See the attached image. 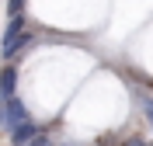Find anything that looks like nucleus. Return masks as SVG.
<instances>
[{"instance_id":"f257e3e1","label":"nucleus","mask_w":153,"mask_h":146,"mask_svg":"<svg viewBox=\"0 0 153 146\" xmlns=\"http://www.w3.org/2000/svg\"><path fill=\"white\" fill-rule=\"evenodd\" d=\"M0 115H4V129L10 132L18 122L28 118V111H25V104H21V97L14 94V97H4V101H0Z\"/></svg>"},{"instance_id":"f03ea898","label":"nucleus","mask_w":153,"mask_h":146,"mask_svg":"<svg viewBox=\"0 0 153 146\" xmlns=\"http://www.w3.org/2000/svg\"><path fill=\"white\" fill-rule=\"evenodd\" d=\"M35 136H38V125L31 122V118H25V122H18V125L10 129V139H14V146H25V143H31Z\"/></svg>"},{"instance_id":"7ed1b4c3","label":"nucleus","mask_w":153,"mask_h":146,"mask_svg":"<svg viewBox=\"0 0 153 146\" xmlns=\"http://www.w3.org/2000/svg\"><path fill=\"white\" fill-rule=\"evenodd\" d=\"M14 94H18V70L4 66L0 70V101H4V97H14Z\"/></svg>"},{"instance_id":"20e7f679","label":"nucleus","mask_w":153,"mask_h":146,"mask_svg":"<svg viewBox=\"0 0 153 146\" xmlns=\"http://www.w3.org/2000/svg\"><path fill=\"white\" fill-rule=\"evenodd\" d=\"M25 10V0H7V18L10 14H21Z\"/></svg>"},{"instance_id":"39448f33","label":"nucleus","mask_w":153,"mask_h":146,"mask_svg":"<svg viewBox=\"0 0 153 146\" xmlns=\"http://www.w3.org/2000/svg\"><path fill=\"white\" fill-rule=\"evenodd\" d=\"M25 146H49V139H45V132H38L31 143H25Z\"/></svg>"},{"instance_id":"423d86ee","label":"nucleus","mask_w":153,"mask_h":146,"mask_svg":"<svg viewBox=\"0 0 153 146\" xmlns=\"http://www.w3.org/2000/svg\"><path fill=\"white\" fill-rule=\"evenodd\" d=\"M146 118H150V125H153V101H146Z\"/></svg>"}]
</instances>
